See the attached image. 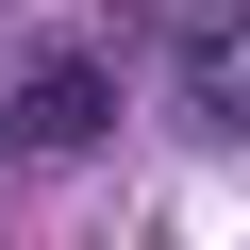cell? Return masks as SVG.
I'll use <instances>...</instances> for the list:
<instances>
[{
    "label": "cell",
    "instance_id": "6da1fadb",
    "mask_svg": "<svg viewBox=\"0 0 250 250\" xmlns=\"http://www.w3.org/2000/svg\"><path fill=\"white\" fill-rule=\"evenodd\" d=\"M167 100H184V134H250V0H184Z\"/></svg>",
    "mask_w": 250,
    "mask_h": 250
},
{
    "label": "cell",
    "instance_id": "7a4b0ae2",
    "mask_svg": "<svg viewBox=\"0 0 250 250\" xmlns=\"http://www.w3.org/2000/svg\"><path fill=\"white\" fill-rule=\"evenodd\" d=\"M100 117H117V67H100V50H34L17 100H0V150H83Z\"/></svg>",
    "mask_w": 250,
    "mask_h": 250
}]
</instances>
